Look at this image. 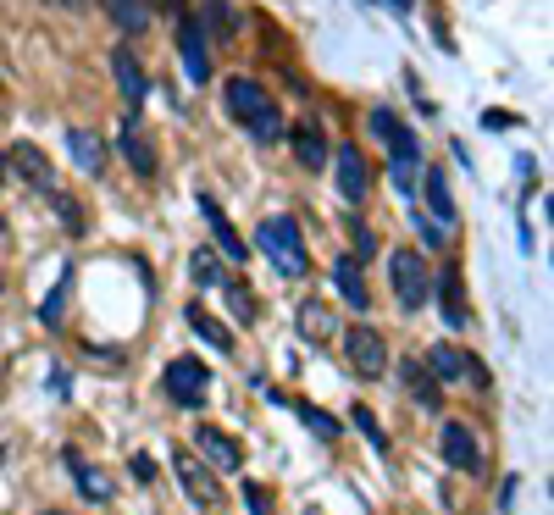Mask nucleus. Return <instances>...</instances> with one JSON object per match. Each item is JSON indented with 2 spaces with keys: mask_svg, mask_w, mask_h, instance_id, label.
I'll return each instance as SVG.
<instances>
[{
  "mask_svg": "<svg viewBox=\"0 0 554 515\" xmlns=\"http://www.w3.org/2000/svg\"><path fill=\"white\" fill-rule=\"evenodd\" d=\"M244 504H250V515H272V510H266V488H261V482H244Z\"/></svg>",
  "mask_w": 554,
  "mask_h": 515,
  "instance_id": "35",
  "label": "nucleus"
},
{
  "mask_svg": "<svg viewBox=\"0 0 554 515\" xmlns=\"http://www.w3.org/2000/svg\"><path fill=\"white\" fill-rule=\"evenodd\" d=\"M433 288H438V305H444V322L460 333V327L471 322V311H466V283H460V272H455V266H444V272L433 277Z\"/></svg>",
  "mask_w": 554,
  "mask_h": 515,
  "instance_id": "15",
  "label": "nucleus"
},
{
  "mask_svg": "<svg viewBox=\"0 0 554 515\" xmlns=\"http://www.w3.org/2000/svg\"><path fill=\"white\" fill-rule=\"evenodd\" d=\"M45 515H61V510H45Z\"/></svg>",
  "mask_w": 554,
  "mask_h": 515,
  "instance_id": "41",
  "label": "nucleus"
},
{
  "mask_svg": "<svg viewBox=\"0 0 554 515\" xmlns=\"http://www.w3.org/2000/svg\"><path fill=\"white\" fill-rule=\"evenodd\" d=\"M178 61L189 72V84H211V45H205L200 17H183L178 23Z\"/></svg>",
  "mask_w": 554,
  "mask_h": 515,
  "instance_id": "8",
  "label": "nucleus"
},
{
  "mask_svg": "<svg viewBox=\"0 0 554 515\" xmlns=\"http://www.w3.org/2000/svg\"><path fill=\"white\" fill-rule=\"evenodd\" d=\"M200 28H205V39H222V45H228V39H233V28H239V17H233V6H228V0H205V17H200Z\"/></svg>",
  "mask_w": 554,
  "mask_h": 515,
  "instance_id": "26",
  "label": "nucleus"
},
{
  "mask_svg": "<svg viewBox=\"0 0 554 515\" xmlns=\"http://www.w3.org/2000/svg\"><path fill=\"white\" fill-rule=\"evenodd\" d=\"M122 156H128V167L139 172V178H156V150H150V139L139 128L122 133Z\"/></svg>",
  "mask_w": 554,
  "mask_h": 515,
  "instance_id": "25",
  "label": "nucleus"
},
{
  "mask_svg": "<svg viewBox=\"0 0 554 515\" xmlns=\"http://www.w3.org/2000/svg\"><path fill=\"white\" fill-rule=\"evenodd\" d=\"M128 471H133V482H145V488L156 482V460H150V455H133V460H128Z\"/></svg>",
  "mask_w": 554,
  "mask_h": 515,
  "instance_id": "34",
  "label": "nucleus"
},
{
  "mask_svg": "<svg viewBox=\"0 0 554 515\" xmlns=\"http://www.w3.org/2000/svg\"><path fill=\"white\" fill-rule=\"evenodd\" d=\"M399 377H405V394L416 399L422 410H438V405H444V383L427 372L422 360H405V366H399Z\"/></svg>",
  "mask_w": 554,
  "mask_h": 515,
  "instance_id": "16",
  "label": "nucleus"
},
{
  "mask_svg": "<svg viewBox=\"0 0 554 515\" xmlns=\"http://www.w3.org/2000/svg\"><path fill=\"white\" fill-rule=\"evenodd\" d=\"M172 471H178V488L189 493L194 504H205V510H211V504H222V488H217V477L205 471V460L194 455V449H172Z\"/></svg>",
  "mask_w": 554,
  "mask_h": 515,
  "instance_id": "5",
  "label": "nucleus"
},
{
  "mask_svg": "<svg viewBox=\"0 0 554 515\" xmlns=\"http://www.w3.org/2000/svg\"><path fill=\"white\" fill-rule=\"evenodd\" d=\"M399 128V117H394V106H372V139L377 144H388V133Z\"/></svg>",
  "mask_w": 554,
  "mask_h": 515,
  "instance_id": "32",
  "label": "nucleus"
},
{
  "mask_svg": "<svg viewBox=\"0 0 554 515\" xmlns=\"http://www.w3.org/2000/svg\"><path fill=\"white\" fill-rule=\"evenodd\" d=\"M388 283H394V300L399 311H422L427 300H433V266L422 261L416 250H394L388 255Z\"/></svg>",
  "mask_w": 554,
  "mask_h": 515,
  "instance_id": "3",
  "label": "nucleus"
},
{
  "mask_svg": "<svg viewBox=\"0 0 554 515\" xmlns=\"http://www.w3.org/2000/svg\"><path fill=\"white\" fill-rule=\"evenodd\" d=\"M427 372H433L438 383H460V377L471 372V355H466V349H455V344H433V349H427Z\"/></svg>",
  "mask_w": 554,
  "mask_h": 515,
  "instance_id": "19",
  "label": "nucleus"
},
{
  "mask_svg": "<svg viewBox=\"0 0 554 515\" xmlns=\"http://www.w3.org/2000/svg\"><path fill=\"white\" fill-rule=\"evenodd\" d=\"M338 167V194L350 205L366 200V189H372V172H366V156H361V144H338L333 156H327Z\"/></svg>",
  "mask_w": 554,
  "mask_h": 515,
  "instance_id": "9",
  "label": "nucleus"
},
{
  "mask_svg": "<svg viewBox=\"0 0 554 515\" xmlns=\"http://www.w3.org/2000/svg\"><path fill=\"white\" fill-rule=\"evenodd\" d=\"M333 283H338V294H344V305L350 311H372V288H366V272H361V261L355 255H338L333 261Z\"/></svg>",
  "mask_w": 554,
  "mask_h": 515,
  "instance_id": "14",
  "label": "nucleus"
},
{
  "mask_svg": "<svg viewBox=\"0 0 554 515\" xmlns=\"http://www.w3.org/2000/svg\"><path fill=\"white\" fill-rule=\"evenodd\" d=\"M200 216H205V222H211V239H217V250L228 255L233 266H244V261H250V244H244L239 233H233V222H228V216H222V205L211 200V194H200Z\"/></svg>",
  "mask_w": 554,
  "mask_h": 515,
  "instance_id": "13",
  "label": "nucleus"
},
{
  "mask_svg": "<svg viewBox=\"0 0 554 515\" xmlns=\"http://www.w3.org/2000/svg\"><path fill=\"white\" fill-rule=\"evenodd\" d=\"M416 189L427 194V205H433V222H455V189H449V178L444 172H422V178H416Z\"/></svg>",
  "mask_w": 554,
  "mask_h": 515,
  "instance_id": "20",
  "label": "nucleus"
},
{
  "mask_svg": "<svg viewBox=\"0 0 554 515\" xmlns=\"http://www.w3.org/2000/svg\"><path fill=\"white\" fill-rule=\"evenodd\" d=\"M355 427H361L366 438H372V444L383 449V427H377V416H372V410H366V405H355Z\"/></svg>",
  "mask_w": 554,
  "mask_h": 515,
  "instance_id": "33",
  "label": "nucleus"
},
{
  "mask_svg": "<svg viewBox=\"0 0 554 515\" xmlns=\"http://www.w3.org/2000/svg\"><path fill=\"white\" fill-rule=\"evenodd\" d=\"M222 106H228V117L244 122L261 144L283 139V111H277V100L266 95L255 78H228V84H222Z\"/></svg>",
  "mask_w": 554,
  "mask_h": 515,
  "instance_id": "1",
  "label": "nucleus"
},
{
  "mask_svg": "<svg viewBox=\"0 0 554 515\" xmlns=\"http://www.w3.org/2000/svg\"><path fill=\"white\" fill-rule=\"evenodd\" d=\"M156 6H167V12H183V0H156Z\"/></svg>",
  "mask_w": 554,
  "mask_h": 515,
  "instance_id": "37",
  "label": "nucleus"
},
{
  "mask_svg": "<svg viewBox=\"0 0 554 515\" xmlns=\"http://www.w3.org/2000/svg\"><path fill=\"white\" fill-rule=\"evenodd\" d=\"M350 244H355V261H372L377 255V233L366 222H350Z\"/></svg>",
  "mask_w": 554,
  "mask_h": 515,
  "instance_id": "31",
  "label": "nucleus"
},
{
  "mask_svg": "<svg viewBox=\"0 0 554 515\" xmlns=\"http://www.w3.org/2000/svg\"><path fill=\"white\" fill-rule=\"evenodd\" d=\"M67 471H73V482H78V493H84V499H95V504L111 499V477H106V471L84 466L78 455H67Z\"/></svg>",
  "mask_w": 554,
  "mask_h": 515,
  "instance_id": "23",
  "label": "nucleus"
},
{
  "mask_svg": "<svg viewBox=\"0 0 554 515\" xmlns=\"http://www.w3.org/2000/svg\"><path fill=\"white\" fill-rule=\"evenodd\" d=\"M0 288H6V283H0Z\"/></svg>",
  "mask_w": 554,
  "mask_h": 515,
  "instance_id": "43",
  "label": "nucleus"
},
{
  "mask_svg": "<svg viewBox=\"0 0 554 515\" xmlns=\"http://www.w3.org/2000/svg\"><path fill=\"white\" fill-rule=\"evenodd\" d=\"M161 388H167V399L172 405H183V410H200L205 405V394H211V372H205L200 360H172L167 366V377H161Z\"/></svg>",
  "mask_w": 554,
  "mask_h": 515,
  "instance_id": "4",
  "label": "nucleus"
},
{
  "mask_svg": "<svg viewBox=\"0 0 554 515\" xmlns=\"http://www.w3.org/2000/svg\"><path fill=\"white\" fill-rule=\"evenodd\" d=\"M255 244H261L266 261H272L283 277L311 272V255H305V239H300V222H294V216H266L261 228H255Z\"/></svg>",
  "mask_w": 554,
  "mask_h": 515,
  "instance_id": "2",
  "label": "nucleus"
},
{
  "mask_svg": "<svg viewBox=\"0 0 554 515\" xmlns=\"http://www.w3.org/2000/svg\"><path fill=\"white\" fill-rule=\"evenodd\" d=\"M50 200H56V216H61V228H67V233H84V211H78V200H73V194H50Z\"/></svg>",
  "mask_w": 554,
  "mask_h": 515,
  "instance_id": "30",
  "label": "nucleus"
},
{
  "mask_svg": "<svg viewBox=\"0 0 554 515\" xmlns=\"http://www.w3.org/2000/svg\"><path fill=\"white\" fill-rule=\"evenodd\" d=\"M6 161H12V167L17 172H23V183H28V189H39V194H56V167H50V156H45V150H39V144H12V156H6Z\"/></svg>",
  "mask_w": 554,
  "mask_h": 515,
  "instance_id": "10",
  "label": "nucleus"
},
{
  "mask_svg": "<svg viewBox=\"0 0 554 515\" xmlns=\"http://www.w3.org/2000/svg\"><path fill=\"white\" fill-rule=\"evenodd\" d=\"M111 78H117V89H122V100L128 106H139V100L150 95V78H145V61L133 56L128 45H117L111 50Z\"/></svg>",
  "mask_w": 554,
  "mask_h": 515,
  "instance_id": "11",
  "label": "nucleus"
},
{
  "mask_svg": "<svg viewBox=\"0 0 554 515\" xmlns=\"http://www.w3.org/2000/svg\"><path fill=\"white\" fill-rule=\"evenodd\" d=\"M289 139H294V156H300V167H311V172H322V167H327V156H333V144H327V133L316 128V122L294 128Z\"/></svg>",
  "mask_w": 554,
  "mask_h": 515,
  "instance_id": "18",
  "label": "nucleus"
},
{
  "mask_svg": "<svg viewBox=\"0 0 554 515\" xmlns=\"http://www.w3.org/2000/svg\"><path fill=\"white\" fill-rule=\"evenodd\" d=\"M67 150H73V161L89 172V178H100V172H106V144H100L89 128H73V133H67Z\"/></svg>",
  "mask_w": 554,
  "mask_h": 515,
  "instance_id": "21",
  "label": "nucleus"
},
{
  "mask_svg": "<svg viewBox=\"0 0 554 515\" xmlns=\"http://www.w3.org/2000/svg\"><path fill=\"white\" fill-rule=\"evenodd\" d=\"M183 316H189V333H200L211 349H233V327H222L211 311H200V305H189V311H183Z\"/></svg>",
  "mask_w": 554,
  "mask_h": 515,
  "instance_id": "24",
  "label": "nucleus"
},
{
  "mask_svg": "<svg viewBox=\"0 0 554 515\" xmlns=\"http://www.w3.org/2000/svg\"><path fill=\"white\" fill-rule=\"evenodd\" d=\"M222 294H228V305H233V316H239V322H255V294H250V283H244V277H222Z\"/></svg>",
  "mask_w": 554,
  "mask_h": 515,
  "instance_id": "27",
  "label": "nucleus"
},
{
  "mask_svg": "<svg viewBox=\"0 0 554 515\" xmlns=\"http://www.w3.org/2000/svg\"><path fill=\"white\" fill-rule=\"evenodd\" d=\"M189 272H194V283H200V288H217V283H222L217 250H194V255H189Z\"/></svg>",
  "mask_w": 554,
  "mask_h": 515,
  "instance_id": "29",
  "label": "nucleus"
},
{
  "mask_svg": "<svg viewBox=\"0 0 554 515\" xmlns=\"http://www.w3.org/2000/svg\"><path fill=\"white\" fill-rule=\"evenodd\" d=\"M56 6H84V0H56Z\"/></svg>",
  "mask_w": 554,
  "mask_h": 515,
  "instance_id": "40",
  "label": "nucleus"
},
{
  "mask_svg": "<svg viewBox=\"0 0 554 515\" xmlns=\"http://www.w3.org/2000/svg\"><path fill=\"white\" fill-rule=\"evenodd\" d=\"M344 355H350V366L361 377H383L388 372V344H383V333H377V327H350V333H344Z\"/></svg>",
  "mask_w": 554,
  "mask_h": 515,
  "instance_id": "6",
  "label": "nucleus"
},
{
  "mask_svg": "<svg viewBox=\"0 0 554 515\" xmlns=\"http://www.w3.org/2000/svg\"><path fill=\"white\" fill-rule=\"evenodd\" d=\"M100 12H106L122 34H145L150 17H156V6H150V0H100Z\"/></svg>",
  "mask_w": 554,
  "mask_h": 515,
  "instance_id": "17",
  "label": "nucleus"
},
{
  "mask_svg": "<svg viewBox=\"0 0 554 515\" xmlns=\"http://www.w3.org/2000/svg\"><path fill=\"white\" fill-rule=\"evenodd\" d=\"M300 338H311V344H327V338H338V316L327 311L322 300H305V305H300Z\"/></svg>",
  "mask_w": 554,
  "mask_h": 515,
  "instance_id": "22",
  "label": "nucleus"
},
{
  "mask_svg": "<svg viewBox=\"0 0 554 515\" xmlns=\"http://www.w3.org/2000/svg\"><path fill=\"white\" fill-rule=\"evenodd\" d=\"M294 410H300V421L316 432V438H322V444H338V438H344V427H338L327 410H316V405H294Z\"/></svg>",
  "mask_w": 554,
  "mask_h": 515,
  "instance_id": "28",
  "label": "nucleus"
},
{
  "mask_svg": "<svg viewBox=\"0 0 554 515\" xmlns=\"http://www.w3.org/2000/svg\"><path fill=\"white\" fill-rule=\"evenodd\" d=\"M0 183H6V150H0Z\"/></svg>",
  "mask_w": 554,
  "mask_h": 515,
  "instance_id": "39",
  "label": "nucleus"
},
{
  "mask_svg": "<svg viewBox=\"0 0 554 515\" xmlns=\"http://www.w3.org/2000/svg\"><path fill=\"white\" fill-rule=\"evenodd\" d=\"M194 455L211 460V466H222V471H239L244 466V449L233 444L222 427H194Z\"/></svg>",
  "mask_w": 554,
  "mask_h": 515,
  "instance_id": "12",
  "label": "nucleus"
},
{
  "mask_svg": "<svg viewBox=\"0 0 554 515\" xmlns=\"http://www.w3.org/2000/svg\"><path fill=\"white\" fill-rule=\"evenodd\" d=\"M438 455H444L455 471H466V477L482 471V444H477V432H471L466 421H444V432H438Z\"/></svg>",
  "mask_w": 554,
  "mask_h": 515,
  "instance_id": "7",
  "label": "nucleus"
},
{
  "mask_svg": "<svg viewBox=\"0 0 554 515\" xmlns=\"http://www.w3.org/2000/svg\"><path fill=\"white\" fill-rule=\"evenodd\" d=\"M388 6H399V12H410V6H416V0H388Z\"/></svg>",
  "mask_w": 554,
  "mask_h": 515,
  "instance_id": "38",
  "label": "nucleus"
},
{
  "mask_svg": "<svg viewBox=\"0 0 554 515\" xmlns=\"http://www.w3.org/2000/svg\"><path fill=\"white\" fill-rule=\"evenodd\" d=\"M61 300H67V294H61V288H56V294H50V300H45V311H39V316H45V322H50V327H56V322H61Z\"/></svg>",
  "mask_w": 554,
  "mask_h": 515,
  "instance_id": "36",
  "label": "nucleus"
},
{
  "mask_svg": "<svg viewBox=\"0 0 554 515\" xmlns=\"http://www.w3.org/2000/svg\"><path fill=\"white\" fill-rule=\"evenodd\" d=\"M0 89H6V78H0Z\"/></svg>",
  "mask_w": 554,
  "mask_h": 515,
  "instance_id": "42",
  "label": "nucleus"
}]
</instances>
